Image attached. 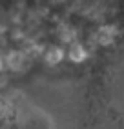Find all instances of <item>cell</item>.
<instances>
[{
  "label": "cell",
  "mask_w": 124,
  "mask_h": 129,
  "mask_svg": "<svg viewBox=\"0 0 124 129\" xmlns=\"http://www.w3.org/2000/svg\"><path fill=\"white\" fill-rule=\"evenodd\" d=\"M26 60H28V56H26L24 53H20V51H11V53L7 55V58H6V64H7L9 69L20 71V67L24 66Z\"/></svg>",
  "instance_id": "obj_1"
},
{
  "label": "cell",
  "mask_w": 124,
  "mask_h": 129,
  "mask_svg": "<svg viewBox=\"0 0 124 129\" xmlns=\"http://www.w3.org/2000/svg\"><path fill=\"white\" fill-rule=\"evenodd\" d=\"M7 115H9V106L4 100H0V118H6Z\"/></svg>",
  "instance_id": "obj_4"
},
{
  "label": "cell",
  "mask_w": 124,
  "mask_h": 129,
  "mask_svg": "<svg viewBox=\"0 0 124 129\" xmlns=\"http://www.w3.org/2000/svg\"><path fill=\"white\" fill-rule=\"evenodd\" d=\"M62 56H64V51H62L60 47H49L46 51V60L49 64H57L62 60Z\"/></svg>",
  "instance_id": "obj_3"
},
{
  "label": "cell",
  "mask_w": 124,
  "mask_h": 129,
  "mask_svg": "<svg viewBox=\"0 0 124 129\" xmlns=\"http://www.w3.org/2000/svg\"><path fill=\"white\" fill-rule=\"evenodd\" d=\"M69 58L75 60V62H80L82 58H86V49L82 47V44L73 42L71 47H69Z\"/></svg>",
  "instance_id": "obj_2"
},
{
  "label": "cell",
  "mask_w": 124,
  "mask_h": 129,
  "mask_svg": "<svg viewBox=\"0 0 124 129\" xmlns=\"http://www.w3.org/2000/svg\"><path fill=\"white\" fill-rule=\"evenodd\" d=\"M2 67H4V62H2V58H0V71H2Z\"/></svg>",
  "instance_id": "obj_5"
}]
</instances>
